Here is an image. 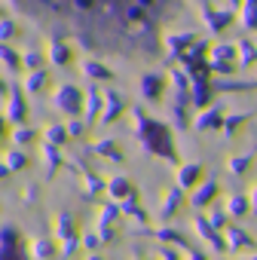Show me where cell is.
<instances>
[{"mask_svg":"<svg viewBox=\"0 0 257 260\" xmlns=\"http://www.w3.org/2000/svg\"><path fill=\"white\" fill-rule=\"evenodd\" d=\"M0 138H4V116H0Z\"/></svg>","mask_w":257,"mask_h":260,"instance_id":"ac0fdd59","label":"cell"},{"mask_svg":"<svg viewBox=\"0 0 257 260\" xmlns=\"http://www.w3.org/2000/svg\"><path fill=\"white\" fill-rule=\"evenodd\" d=\"M34 138H37V132H34V128H25V125H19L16 132H13V141L16 144H31Z\"/></svg>","mask_w":257,"mask_h":260,"instance_id":"5bb4252c","label":"cell"},{"mask_svg":"<svg viewBox=\"0 0 257 260\" xmlns=\"http://www.w3.org/2000/svg\"><path fill=\"white\" fill-rule=\"evenodd\" d=\"M19 34V25L13 22V19H0V43H7V40H13Z\"/></svg>","mask_w":257,"mask_h":260,"instance_id":"4fadbf2b","label":"cell"},{"mask_svg":"<svg viewBox=\"0 0 257 260\" xmlns=\"http://www.w3.org/2000/svg\"><path fill=\"white\" fill-rule=\"evenodd\" d=\"M52 104H55V110H61V113L74 116V113H80V110H83L86 95H83L77 86H58V89H55V95H52Z\"/></svg>","mask_w":257,"mask_h":260,"instance_id":"7a4b0ae2","label":"cell"},{"mask_svg":"<svg viewBox=\"0 0 257 260\" xmlns=\"http://www.w3.org/2000/svg\"><path fill=\"white\" fill-rule=\"evenodd\" d=\"M110 144H113V141H98V150H101L104 156H110V159H122V153H119V150H113Z\"/></svg>","mask_w":257,"mask_h":260,"instance_id":"2e32d148","label":"cell"},{"mask_svg":"<svg viewBox=\"0 0 257 260\" xmlns=\"http://www.w3.org/2000/svg\"><path fill=\"white\" fill-rule=\"evenodd\" d=\"M65 138H68V128L65 125H49L46 128V144L58 147V144H65Z\"/></svg>","mask_w":257,"mask_h":260,"instance_id":"30bf717a","label":"cell"},{"mask_svg":"<svg viewBox=\"0 0 257 260\" xmlns=\"http://www.w3.org/2000/svg\"><path fill=\"white\" fill-rule=\"evenodd\" d=\"M0 92H7V83H4V80H0Z\"/></svg>","mask_w":257,"mask_h":260,"instance_id":"d6986e66","label":"cell"},{"mask_svg":"<svg viewBox=\"0 0 257 260\" xmlns=\"http://www.w3.org/2000/svg\"><path fill=\"white\" fill-rule=\"evenodd\" d=\"M0 61H4V68L13 71V74L22 68V55H19L13 46H7V43H0Z\"/></svg>","mask_w":257,"mask_h":260,"instance_id":"8992f818","label":"cell"},{"mask_svg":"<svg viewBox=\"0 0 257 260\" xmlns=\"http://www.w3.org/2000/svg\"><path fill=\"white\" fill-rule=\"evenodd\" d=\"M104 98H107V113L101 116V122H113V116L122 110V98L116 92H104Z\"/></svg>","mask_w":257,"mask_h":260,"instance_id":"ba28073f","label":"cell"},{"mask_svg":"<svg viewBox=\"0 0 257 260\" xmlns=\"http://www.w3.org/2000/svg\"><path fill=\"white\" fill-rule=\"evenodd\" d=\"M7 119L10 122H25L28 119V104H25V92L13 86L10 92V104H7Z\"/></svg>","mask_w":257,"mask_h":260,"instance_id":"3957f363","label":"cell"},{"mask_svg":"<svg viewBox=\"0 0 257 260\" xmlns=\"http://www.w3.org/2000/svg\"><path fill=\"white\" fill-rule=\"evenodd\" d=\"M40 61H43V52H40V49H28V52L22 55L25 71H40Z\"/></svg>","mask_w":257,"mask_h":260,"instance_id":"8fae6325","label":"cell"},{"mask_svg":"<svg viewBox=\"0 0 257 260\" xmlns=\"http://www.w3.org/2000/svg\"><path fill=\"white\" fill-rule=\"evenodd\" d=\"M46 80H49V74H46V71H31V74L25 77V92H31V95H34V92H40V89L46 86Z\"/></svg>","mask_w":257,"mask_h":260,"instance_id":"52a82bcc","label":"cell"},{"mask_svg":"<svg viewBox=\"0 0 257 260\" xmlns=\"http://www.w3.org/2000/svg\"><path fill=\"white\" fill-rule=\"evenodd\" d=\"M7 172H10V169H7V166H4V162H0V178H4V175H7Z\"/></svg>","mask_w":257,"mask_h":260,"instance_id":"e0dca14e","label":"cell"},{"mask_svg":"<svg viewBox=\"0 0 257 260\" xmlns=\"http://www.w3.org/2000/svg\"><path fill=\"white\" fill-rule=\"evenodd\" d=\"M22 166H28V156H25L22 150H13V153L7 156V169H22Z\"/></svg>","mask_w":257,"mask_h":260,"instance_id":"9a60e30c","label":"cell"},{"mask_svg":"<svg viewBox=\"0 0 257 260\" xmlns=\"http://www.w3.org/2000/svg\"><path fill=\"white\" fill-rule=\"evenodd\" d=\"M98 107H101V95H98L95 89H92V92H86V119H89V122L95 119Z\"/></svg>","mask_w":257,"mask_h":260,"instance_id":"7c38bea8","label":"cell"},{"mask_svg":"<svg viewBox=\"0 0 257 260\" xmlns=\"http://www.w3.org/2000/svg\"><path fill=\"white\" fill-rule=\"evenodd\" d=\"M83 74L92 77V80H110V77H113V74H110L104 64H98V61H83Z\"/></svg>","mask_w":257,"mask_h":260,"instance_id":"9c48e42d","label":"cell"},{"mask_svg":"<svg viewBox=\"0 0 257 260\" xmlns=\"http://www.w3.org/2000/svg\"><path fill=\"white\" fill-rule=\"evenodd\" d=\"M163 86H166V77L156 74V71H147V74L141 77V92H144V98H150V101H156V98L163 95Z\"/></svg>","mask_w":257,"mask_h":260,"instance_id":"277c9868","label":"cell"},{"mask_svg":"<svg viewBox=\"0 0 257 260\" xmlns=\"http://www.w3.org/2000/svg\"><path fill=\"white\" fill-rule=\"evenodd\" d=\"M181 0H10L55 40H77L83 49L147 58L159 52L163 25Z\"/></svg>","mask_w":257,"mask_h":260,"instance_id":"6da1fadb","label":"cell"},{"mask_svg":"<svg viewBox=\"0 0 257 260\" xmlns=\"http://www.w3.org/2000/svg\"><path fill=\"white\" fill-rule=\"evenodd\" d=\"M49 61H52L55 68H65V64H71V61H74V52H71V46H68L65 40H52V43H49Z\"/></svg>","mask_w":257,"mask_h":260,"instance_id":"5b68a950","label":"cell"}]
</instances>
